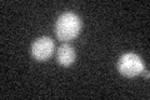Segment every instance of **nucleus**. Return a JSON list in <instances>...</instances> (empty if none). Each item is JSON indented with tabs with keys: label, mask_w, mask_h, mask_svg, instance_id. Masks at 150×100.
<instances>
[{
	"label": "nucleus",
	"mask_w": 150,
	"mask_h": 100,
	"mask_svg": "<svg viewBox=\"0 0 150 100\" xmlns=\"http://www.w3.org/2000/svg\"><path fill=\"white\" fill-rule=\"evenodd\" d=\"M81 26V20L76 14L70 11L64 13L58 18V20L55 23L56 38L63 43H68L79 35Z\"/></svg>",
	"instance_id": "obj_1"
},
{
	"label": "nucleus",
	"mask_w": 150,
	"mask_h": 100,
	"mask_svg": "<svg viewBox=\"0 0 150 100\" xmlns=\"http://www.w3.org/2000/svg\"><path fill=\"white\" fill-rule=\"evenodd\" d=\"M118 71L125 78H134L145 70L142 58L135 53H125L118 60Z\"/></svg>",
	"instance_id": "obj_2"
},
{
	"label": "nucleus",
	"mask_w": 150,
	"mask_h": 100,
	"mask_svg": "<svg viewBox=\"0 0 150 100\" xmlns=\"http://www.w3.org/2000/svg\"><path fill=\"white\" fill-rule=\"evenodd\" d=\"M55 44L49 36H40L31 44V56L36 61H46L54 54Z\"/></svg>",
	"instance_id": "obj_3"
},
{
	"label": "nucleus",
	"mask_w": 150,
	"mask_h": 100,
	"mask_svg": "<svg viewBox=\"0 0 150 100\" xmlns=\"http://www.w3.org/2000/svg\"><path fill=\"white\" fill-rule=\"evenodd\" d=\"M76 59V53L71 45L64 43L56 50V61L62 66H70Z\"/></svg>",
	"instance_id": "obj_4"
}]
</instances>
